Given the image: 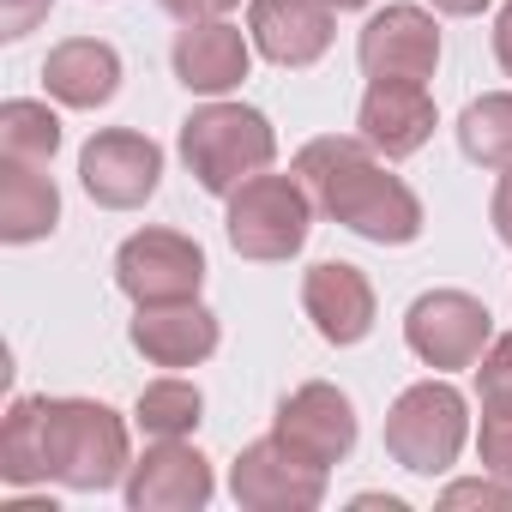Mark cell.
I'll return each mask as SVG.
<instances>
[{"mask_svg":"<svg viewBox=\"0 0 512 512\" xmlns=\"http://www.w3.org/2000/svg\"><path fill=\"white\" fill-rule=\"evenodd\" d=\"M404 344L422 368L452 374V368H476L482 350L494 344V314L470 296V290H428L410 302L404 314Z\"/></svg>","mask_w":512,"mask_h":512,"instance_id":"8992f818","label":"cell"},{"mask_svg":"<svg viewBox=\"0 0 512 512\" xmlns=\"http://www.w3.org/2000/svg\"><path fill=\"white\" fill-rule=\"evenodd\" d=\"M272 434L284 440V446H296L302 458H314V464H344L350 452H356V404L332 386V380H308V386H296L284 404H278V416H272Z\"/></svg>","mask_w":512,"mask_h":512,"instance_id":"7c38bea8","label":"cell"},{"mask_svg":"<svg viewBox=\"0 0 512 512\" xmlns=\"http://www.w3.org/2000/svg\"><path fill=\"white\" fill-rule=\"evenodd\" d=\"M356 512H404L398 494H356Z\"/></svg>","mask_w":512,"mask_h":512,"instance_id":"1f68e13d","label":"cell"},{"mask_svg":"<svg viewBox=\"0 0 512 512\" xmlns=\"http://www.w3.org/2000/svg\"><path fill=\"white\" fill-rule=\"evenodd\" d=\"M49 13H55V0H0V37L19 43V37H31Z\"/></svg>","mask_w":512,"mask_h":512,"instance_id":"4316f807","label":"cell"},{"mask_svg":"<svg viewBox=\"0 0 512 512\" xmlns=\"http://www.w3.org/2000/svg\"><path fill=\"white\" fill-rule=\"evenodd\" d=\"M440 506H494V512H512V482L500 476H470V482H446L440 488Z\"/></svg>","mask_w":512,"mask_h":512,"instance_id":"484cf974","label":"cell"},{"mask_svg":"<svg viewBox=\"0 0 512 512\" xmlns=\"http://www.w3.org/2000/svg\"><path fill=\"white\" fill-rule=\"evenodd\" d=\"M458 151L476 169H506L512 163V91L470 97L458 115Z\"/></svg>","mask_w":512,"mask_h":512,"instance_id":"7402d4cb","label":"cell"},{"mask_svg":"<svg viewBox=\"0 0 512 512\" xmlns=\"http://www.w3.org/2000/svg\"><path fill=\"white\" fill-rule=\"evenodd\" d=\"M488 223H494V235L512 247V163L500 169V181H494V199H488Z\"/></svg>","mask_w":512,"mask_h":512,"instance_id":"f1b7e54d","label":"cell"},{"mask_svg":"<svg viewBox=\"0 0 512 512\" xmlns=\"http://www.w3.org/2000/svg\"><path fill=\"white\" fill-rule=\"evenodd\" d=\"M127 338H133V350H139L151 368H199V362L217 356L223 326H217V314L193 296V302H151V308H133Z\"/></svg>","mask_w":512,"mask_h":512,"instance_id":"9a60e30c","label":"cell"},{"mask_svg":"<svg viewBox=\"0 0 512 512\" xmlns=\"http://www.w3.org/2000/svg\"><path fill=\"white\" fill-rule=\"evenodd\" d=\"M253 37L229 19H199V25H181L175 31V49H169V67L175 79L193 91V97H229L241 91L247 67H253Z\"/></svg>","mask_w":512,"mask_h":512,"instance_id":"5bb4252c","label":"cell"},{"mask_svg":"<svg viewBox=\"0 0 512 512\" xmlns=\"http://www.w3.org/2000/svg\"><path fill=\"white\" fill-rule=\"evenodd\" d=\"M115 284L133 308L193 302L205 290V247L181 229H139L115 247Z\"/></svg>","mask_w":512,"mask_h":512,"instance_id":"52a82bcc","label":"cell"},{"mask_svg":"<svg viewBox=\"0 0 512 512\" xmlns=\"http://www.w3.org/2000/svg\"><path fill=\"white\" fill-rule=\"evenodd\" d=\"M247 37L272 67H314L338 37V13L326 0H247Z\"/></svg>","mask_w":512,"mask_h":512,"instance_id":"2e32d148","label":"cell"},{"mask_svg":"<svg viewBox=\"0 0 512 512\" xmlns=\"http://www.w3.org/2000/svg\"><path fill=\"white\" fill-rule=\"evenodd\" d=\"M61 151V115L37 97H13L0 103V157L19 163H49Z\"/></svg>","mask_w":512,"mask_h":512,"instance_id":"603a6c76","label":"cell"},{"mask_svg":"<svg viewBox=\"0 0 512 512\" xmlns=\"http://www.w3.org/2000/svg\"><path fill=\"white\" fill-rule=\"evenodd\" d=\"M302 308H308L314 332H320L326 344H338V350H350V344H362V338L374 332V284H368V272L350 266V260H320V266H308V272H302Z\"/></svg>","mask_w":512,"mask_h":512,"instance_id":"e0dca14e","label":"cell"},{"mask_svg":"<svg viewBox=\"0 0 512 512\" xmlns=\"http://www.w3.org/2000/svg\"><path fill=\"white\" fill-rule=\"evenodd\" d=\"M434 13H446V19H476L482 7H494V0H428Z\"/></svg>","mask_w":512,"mask_h":512,"instance_id":"4dcf8cb0","label":"cell"},{"mask_svg":"<svg viewBox=\"0 0 512 512\" xmlns=\"http://www.w3.org/2000/svg\"><path fill=\"white\" fill-rule=\"evenodd\" d=\"M133 512H199L217 494L211 458L187 440H151L145 458H133L127 482H121Z\"/></svg>","mask_w":512,"mask_h":512,"instance_id":"8fae6325","label":"cell"},{"mask_svg":"<svg viewBox=\"0 0 512 512\" xmlns=\"http://www.w3.org/2000/svg\"><path fill=\"white\" fill-rule=\"evenodd\" d=\"M229 494L247 512H314L326 500V464H314L296 446H284L278 434H266L235 452Z\"/></svg>","mask_w":512,"mask_h":512,"instance_id":"ba28073f","label":"cell"},{"mask_svg":"<svg viewBox=\"0 0 512 512\" xmlns=\"http://www.w3.org/2000/svg\"><path fill=\"white\" fill-rule=\"evenodd\" d=\"M7 512H55V500H13Z\"/></svg>","mask_w":512,"mask_h":512,"instance_id":"d6a6232c","label":"cell"},{"mask_svg":"<svg viewBox=\"0 0 512 512\" xmlns=\"http://www.w3.org/2000/svg\"><path fill=\"white\" fill-rule=\"evenodd\" d=\"M434 127H440V115H434L428 85H416V79H368L362 109H356V133H362L386 163L416 157V151L434 139Z\"/></svg>","mask_w":512,"mask_h":512,"instance_id":"4fadbf2b","label":"cell"},{"mask_svg":"<svg viewBox=\"0 0 512 512\" xmlns=\"http://www.w3.org/2000/svg\"><path fill=\"white\" fill-rule=\"evenodd\" d=\"M356 61H362V79H416L428 85L434 67H440V25L428 7H410V0H392L380 7L362 37H356Z\"/></svg>","mask_w":512,"mask_h":512,"instance_id":"30bf717a","label":"cell"},{"mask_svg":"<svg viewBox=\"0 0 512 512\" xmlns=\"http://www.w3.org/2000/svg\"><path fill=\"white\" fill-rule=\"evenodd\" d=\"M181 163L193 169V181L217 199H229L241 181L266 175L278 163V133L253 103H229V97H205L187 121H181Z\"/></svg>","mask_w":512,"mask_h":512,"instance_id":"7a4b0ae2","label":"cell"},{"mask_svg":"<svg viewBox=\"0 0 512 512\" xmlns=\"http://www.w3.org/2000/svg\"><path fill=\"white\" fill-rule=\"evenodd\" d=\"M43 169L49 163L0 157V241L31 247V241L55 235V223H61V187Z\"/></svg>","mask_w":512,"mask_h":512,"instance_id":"d6986e66","label":"cell"},{"mask_svg":"<svg viewBox=\"0 0 512 512\" xmlns=\"http://www.w3.org/2000/svg\"><path fill=\"white\" fill-rule=\"evenodd\" d=\"M476 404L482 410H512V332H500L482 362H476Z\"/></svg>","mask_w":512,"mask_h":512,"instance_id":"cb8c5ba5","label":"cell"},{"mask_svg":"<svg viewBox=\"0 0 512 512\" xmlns=\"http://www.w3.org/2000/svg\"><path fill=\"white\" fill-rule=\"evenodd\" d=\"M0 476L13 488L49 482V440H43V398H13L0 422Z\"/></svg>","mask_w":512,"mask_h":512,"instance_id":"ffe728a7","label":"cell"},{"mask_svg":"<svg viewBox=\"0 0 512 512\" xmlns=\"http://www.w3.org/2000/svg\"><path fill=\"white\" fill-rule=\"evenodd\" d=\"M308 229H314V199L302 187V175H253L229 193V211H223V235L241 260L253 266H278V260H296L308 247Z\"/></svg>","mask_w":512,"mask_h":512,"instance_id":"277c9868","label":"cell"},{"mask_svg":"<svg viewBox=\"0 0 512 512\" xmlns=\"http://www.w3.org/2000/svg\"><path fill=\"white\" fill-rule=\"evenodd\" d=\"M43 440H49V482L73 494H103L133 470L127 422L97 398H43Z\"/></svg>","mask_w":512,"mask_h":512,"instance_id":"3957f363","label":"cell"},{"mask_svg":"<svg viewBox=\"0 0 512 512\" xmlns=\"http://www.w3.org/2000/svg\"><path fill=\"white\" fill-rule=\"evenodd\" d=\"M494 61H500V73L512 79V0L500 7V19H494Z\"/></svg>","mask_w":512,"mask_h":512,"instance_id":"f546056e","label":"cell"},{"mask_svg":"<svg viewBox=\"0 0 512 512\" xmlns=\"http://www.w3.org/2000/svg\"><path fill=\"white\" fill-rule=\"evenodd\" d=\"M476 458H482V470H488V476L512 482V410H482Z\"/></svg>","mask_w":512,"mask_h":512,"instance_id":"d4e9b609","label":"cell"},{"mask_svg":"<svg viewBox=\"0 0 512 512\" xmlns=\"http://www.w3.org/2000/svg\"><path fill=\"white\" fill-rule=\"evenodd\" d=\"M296 175L314 199L320 217L344 223L350 235L374 247H410L422 235V199L410 193L404 175L380 163V151L362 133H326L296 151Z\"/></svg>","mask_w":512,"mask_h":512,"instance_id":"6da1fadb","label":"cell"},{"mask_svg":"<svg viewBox=\"0 0 512 512\" xmlns=\"http://www.w3.org/2000/svg\"><path fill=\"white\" fill-rule=\"evenodd\" d=\"M386 458L410 476H446L470 440V404L446 380H416L386 410Z\"/></svg>","mask_w":512,"mask_h":512,"instance_id":"5b68a950","label":"cell"},{"mask_svg":"<svg viewBox=\"0 0 512 512\" xmlns=\"http://www.w3.org/2000/svg\"><path fill=\"white\" fill-rule=\"evenodd\" d=\"M332 13H356V7H368V0H326Z\"/></svg>","mask_w":512,"mask_h":512,"instance_id":"836d02e7","label":"cell"},{"mask_svg":"<svg viewBox=\"0 0 512 512\" xmlns=\"http://www.w3.org/2000/svg\"><path fill=\"white\" fill-rule=\"evenodd\" d=\"M79 181L103 211H139L163 181V151L133 127H103L79 151Z\"/></svg>","mask_w":512,"mask_h":512,"instance_id":"9c48e42d","label":"cell"},{"mask_svg":"<svg viewBox=\"0 0 512 512\" xmlns=\"http://www.w3.org/2000/svg\"><path fill=\"white\" fill-rule=\"evenodd\" d=\"M157 7H163L175 25H199V19H223L229 7H241V0H157Z\"/></svg>","mask_w":512,"mask_h":512,"instance_id":"83f0119b","label":"cell"},{"mask_svg":"<svg viewBox=\"0 0 512 512\" xmlns=\"http://www.w3.org/2000/svg\"><path fill=\"white\" fill-rule=\"evenodd\" d=\"M43 85L61 109H103L121 91V55L103 37H67L43 61Z\"/></svg>","mask_w":512,"mask_h":512,"instance_id":"ac0fdd59","label":"cell"},{"mask_svg":"<svg viewBox=\"0 0 512 512\" xmlns=\"http://www.w3.org/2000/svg\"><path fill=\"white\" fill-rule=\"evenodd\" d=\"M133 422H139L151 440H187V434L205 422V392H199L193 380H181V374H163V380H151V386L139 392Z\"/></svg>","mask_w":512,"mask_h":512,"instance_id":"44dd1931","label":"cell"}]
</instances>
